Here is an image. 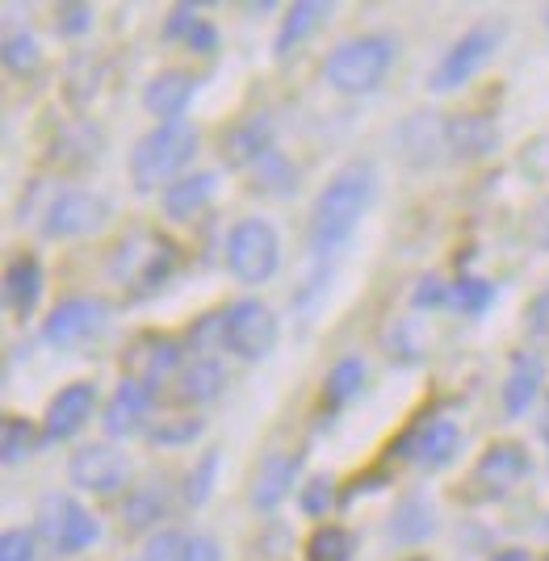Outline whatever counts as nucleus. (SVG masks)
Masks as SVG:
<instances>
[{"label": "nucleus", "mask_w": 549, "mask_h": 561, "mask_svg": "<svg viewBox=\"0 0 549 561\" xmlns=\"http://www.w3.org/2000/svg\"><path fill=\"white\" fill-rule=\"evenodd\" d=\"M369 197H374V172L365 164H348L323 185L311 210V248L319 256L348 243V234L357 231V222L369 210Z\"/></svg>", "instance_id": "f257e3e1"}, {"label": "nucleus", "mask_w": 549, "mask_h": 561, "mask_svg": "<svg viewBox=\"0 0 549 561\" xmlns=\"http://www.w3.org/2000/svg\"><path fill=\"white\" fill-rule=\"evenodd\" d=\"M197 156V130L185 122H160L156 130H147L130 151V181L139 193H151L160 185H172L176 172Z\"/></svg>", "instance_id": "f03ea898"}, {"label": "nucleus", "mask_w": 549, "mask_h": 561, "mask_svg": "<svg viewBox=\"0 0 549 561\" xmlns=\"http://www.w3.org/2000/svg\"><path fill=\"white\" fill-rule=\"evenodd\" d=\"M181 252L176 243L156 231H135L118 243V252L110 260V277L122 289H130L135 298H151L156 289H164V280L176 273Z\"/></svg>", "instance_id": "7ed1b4c3"}, {"label": "nucleus", "mask_w": 549, "mask_h": 561, "mask_svg": "<svg viewBox=\"0 0 549 561\" xmlns=\"http://www.w3.org/2000/svg\"><path fill=\"white\" fill-rule=\"evenodd\" d=\"M390 64H394V38H386V34H365V38L340 43V47L328 55L323 80L332 84L335 93L365 96L382 84Z\"/></svg>", "instance_id": "20e7f679"}, {"label": "nucleus", "mask_w": 549, "mask_h": 561, "mask_svg": "<svg viewBox=\"0 0 549 561\" xmlns=\"http://www.w3.org/2000/svg\"><path fill=\"white\" fill-rule=\"evenodd\" d=\"M282 264V239L264 218H243L231 239H227V268L236 273L243 285H264L273 280Z\"/></svg>", "instance_id": "39448f33"}, {"label": "nucleus", "mask_w": 549, "mask_h": 561, "mask_svg": "<svg viewBox=\"0 0 549 561\" xmlns=\"http://www.w3.org/2000/svg\"><path fill=\"white\" fill-rule=\"evenodd\" d=\"M222 344L236 352L239 360H264L277 348V314L256 298H243L231 310H222Z\"/></svg>", "instance_id": "423d86ee"}, {"label": "nucleus", "mask_w": 549, "mask_h": 561, "mask_svg": "<svg viewBox=\"0 0 549 561\" xmlns=\"http://www.w3.org/2000/svg\"><path fill=\"white\" fill-rule=\"evenodd\" d=\"M500 30H491V25H482V30H470L457 47H449V55L436 64V71L428 76V89L432 93H454L461 89L466 80H474L478 71L491 64V55L500 50Z\"/></svg>", "instance_id": "0eeeda50"}, {"label": "nucleus", "mask_w": 549, "mask_h": 561, "mask_svg": "<svg viewBox=\"0 0 549 561\" xmlns=\"http://www.w3.org/2000/svg\"><path fill=\"white\" fill-rule=\"evenodd\" d=\"M105 218H110V202L105 197H96L89 188H59L50 197L43 227H47L50 239H76V234L101 231Z\"/></svg>", "instance_id": "6e6552de"}, {"label": "nucleus", "mask_w": 549, "mask_h": 561, "mask_svg": "<svg viewBox=\"0 0 549 561\" xmlns=\"http://www.w3.org/2000/svg\"><path fill=\"white\" fill-rule=\"evenodd\" d=\"M43 537L50 540L55 553H84L101 537V524L68 494H47L43 499Z\"/></svg>", "instance_id": "1a4fd4ad"}, {"label": "nucleus", "mask_w": 549, "mask_h": 561, "mask_svg": "<svg viewBox=\"0 0 549 561\" xmlns=\"http://www.w3.org/2000/svg\"><path fill=\"white\" fill-rule=\"evenodd\" d=\"M68 478H72L80 491L114 494L130 482V457L114 445H84L72 453Z\"/></svg>", "instance_id": "9d476101"}, {"label": "nucleus", "mask_w": 549, "mask_h": 561, "mask_svg": "<svg viewBox=\"0 0 549 561\" xmlns=\"http://www.w3.org/2000/svg\"><path fill=\"white\" fill-rule=\"evenodd\" d=\"M105 319H110L105 302H96V298H68V302H59L47 314L43 335L55 348H76V344H84L89 335L105 328Z\"/></svg>", "instance_id": "9b49d317"}, {"label": "nucleus", "mask_w": 549, "mask_h": 561, "mask_svg": "<svg viewBox=\"0 0 549 561\" xmlns=\"http://www.w3.org/2000/svg\"><path fill=\"white\" fill-rule=\"evenodd\" d=\"M457 445H461V432L457 423L449 420H424L415 432H407L403 440L394 445V457L403 461H415L420 469H445L457 457Z\"/></svg>", "instance_id": "f8f14e48"}, {"label": "nucleus", "mask_w": 549, "mask_h": 561, "mask_svg": "<svg viewBox=\"0 0 549 561\" xmlns=\"http://www.w3.org/2000/svg\"><path fill=\"white\" fill-rule=\"evenodd\" d=\"M96 411V386L93 381H76L64 386L59 394L50 398L47 420H43V440L59 445V440H72L76 432L89 423V415Z\"/></svg>", "instance_id": "ddd939ff"}, {"label": "nucleus", "mask_w": 549, "mask_h": 561, "mask_svg": "<svg viewBox=\"0 0 549 561\" xmlns=\"http://www.w3.org/2000/svg\"><path fill=\"white\" fill-rule=\"evenodd\" d=\"M528 469H533V461H528L525 448L512 445V440H500V445H491L478 457L474 482L482 494H507L525 482Z\"/></svg>", "instance_id": "4468645a"}, {"label": "nucleus", "mask_w": 549, "mask_h": 561, "mask_svg": "<svg viewBox=\"0 0 549 561\" xmlns=\"http://www.w3.org/2000/svg\"><path fill=\"white\" fill-rule=\"evenodd\" d=\"M176 369H181V344L172 335H144V340H135V348L126 352V377L144 381L151 390Z\"/></svg>", "instance_id": "2eb2a0df"}, {"label": "nucleus", "mask_w": 549, "mask_h": 561, "mask_svg": "<svg viewBox=\"0 0 549 561\" xmlns=\"http://www.w3.org/2000/svg\"><path fill=\"white\" fill-rule=\"evenodd\" d=\"M151 394H156L151 386L135 381V377H122L114 398L105 402V415H101L105 432L110 436H135V432H144L147 411H151Z\"/></svg>", "instance_id": "dca6fc26"}, {"label": "nucleus", "mask_w": 549, "mask_h": 561, "mask_svg": "<svg viewBox=\"0 0 549 561\" xmlns=\"http://www.w3.org/2000/svg\"><path fill=\"white\" fill-rule=\"evenodd\" d=\"M445 147L457 160H487L500 147V126L491 114H457L445 122Z\"/></svg>", "instance_id": "f3484780"}, {"label": "nucleus", "mask_w": 549, "mask_h": 561, "mask_svg": "<svg viewBox=\"0 0 549 561\" xmlns=\"http://www.w3.org/2000/svg\"><path fill=\"white\" fill-rule=\"evenodd\" d=\"M193 93H197V80L190 71H160L144 89V110L151 117H160V122H181Z\"/></svg>", "instance_id": "a211bd4d"}, {"label": "nucleus", "mask_w": 549, "mask_h": 561, "mask_svg": "<svg viewBox=\"0 0 549 561\" xmlns=\"http://www.w3.org/2000/svg\"><path fill=\"white\" fill-rule=\"evenodd\" d=\"M298 466H302V457H294V453H268L256 469V482H252V507L256 512H273L289 491H294V478H298Z\"/></svg>", "instance_id": "6ab92c4d"}, {"label": "nucleus", "mask_w": 549, "mask_h": 561, "mask_svg": "<svg viewBox=\"0 0 549 561\" xmlns=\"http://www.w3.org/2000/svg\"><path fill=\"white\" fill-rule=\"evenodd\" d=\"M4 302L18 319H30L38 310V302H43V264H38V256H30V252L13 256L9 273H4Z\"/></svg>", "instance_id": "aec40b11"}, {"label": "nucleus", "mask_w": 549, "mask_h": 561, "mask_svg": "<svg viewBox=\"0 0 549 561\" xmlns=\"http://www.w3.org/2000/svg\"><path fill=\"white\" fill-rule=\"evenodd\" d=\"M541 381H546V360L533 356V352H521L512 360L507 381H503V411H507V420L525 415L528 407H533V398L541 394Z\"/></svg>", "instance_id": "412c9836"}, {"label": "nucleus", "mask_w": 549, "mask_h": 561, "mask_svg": "<svg viewBox=\"0 0 549 561\" xmlns=\"http://www.w3.org/2000/svg\"><path fill=\"white\" fill-rule=\"evenodd\" d=\"M273 151V122L264 114L239 122L227 135V164L231 168H256Z\"/></svg>", "instance_id": "4be33fe9"}, {"label": "nucleus", "mask_w": 549, "mask_h": 561, "mask_svg": "<svg viewBox=\"0 0 549 561\" xmlns=\"http://www.w3.org/2000/svg\"><path fill=\"white\" fill-rule=\"evenodd\" d=\"M218 176L215 172H193V176H181L164 188V214L176 218V222H190L193 214H202L215 197Z\"/></svg>", "instance_id": "5701e85b"}, {"label": "nucleus", "mask_w": 549, "mask_h": 561, "mask_svg": "<svg viewBox=\"0 0 549 561\" xmlns=\"http://www.w3.org/2000/svg\"><path fill=\"white\" fill-rule=\"evenodd\" d=\"M328 13H332V4H323V0H302V4H294L286 13V22L277 30V55L286 59L289 50L298 47V43H307L319 25L328 22Z\"/></svg>", "instance_id": "b1692460"}, {"label": "nucleus", "mask_w": 549, "mask_h": 561, "mask_svg": "<svg viewBox=\"0 0 549 561\" xmlns=\"http://www.w3.org/2000/svg\"><path fill=\"white\" fill-rule=\"evenodd\" d=\"M164 515H168V491L160 482H144L139 491H130V499H126L122 524H126L130 533H144L151 524H160Z\"/></svg>", "instance_id": "393cba45"}, {"label": "nucleus", "mask_w": 549, "mask_h": 561, "mask_svg": "<svg viewBox=\"0 0 549 561\" xmlns=\"http://www.w3.org/2000/svg\"><path fill=\"white\" fill-rule=\"evenodd\" d=\"M222 386H227V374H222V365L218 360H197L190 365L185 374H181V398L185 402H210V398L222 394Z\"/></svg>", "instance_id": "a878e982"}, {"label": "nucleus", "mask_w": 549, "mask_h": 561, "mask_svg": "<svg viewBox=\"0 0 549 561\" xmlns=\"http://www.w3.org/2000/svg\"><path fill=\"white\" fill-rule=\"evenodd\" d=\"M361 390H365V360L348 356V360H340L332 374H328L323 398H328L332 407H344V402H353V398H357Z\"/></svg>", "instance_id": "bb28decb"}, {"label": "nucleus", "mask_w": 549, "mask_h": 561, "mask_svg": "<svg viewBox=\"0 0 549 561\" xmlns=\"http://www.w3.org/2000/svg\"><path fill=\"white\" fill-rule=\"evenodd\" d=\"M38 445H43V436H38V427L30 420H18V415L4 420V427H0V448H4V461L9 466H18L30 453H38Z\"/></svg>", "instance_id": "cd10ccee"}, {"label": "nucleus", "mask_w": 549, "mask_h": 561, "mask_svg": "<svg viewBox=\"0 0 549 561\" xmlns=\"http://www.w3.org/2000/svg\"><path fill=\"white\" fill-rule=\"evenodd\" d=\"M307 561H353V533L348 528H319L311 540H307Z\"/></svg>", "instance_id": "c85d7f7f"}, {"label": "nucleus", "mask_w": 549, "mask_h": 561, "mask_svg": "<svg viewBox=\"0 0 549 561\" xmlns=\"http://www.w3.org/2000/svg\"><path fill=\"white\" fill-rule=\"evenodd\" d=\"M495 302V285L482 277H466L454 285V306L461 310V314H470V319H478V314H487V306Z\"/></svg>", "instance_id": "c756f323"}, {"label": "nucleus", "mask_w": 549, "mask_h": 561, "mask_svg": "<svg viewBox=\"0 0 549 561\" xmlns=\"http://www.w3.org/2000/svg\"><path fill=\"white\" fill-rule=\"evenodd\" d=\"M432 533V515L424 507V499H407L403 507H399V519L390 524V537L399 540H420Z\"/></svg>", "instance_id": "7c9ffc66"}, {"label": "nucleus", "mask_w": 549, "mask_h": 561, "mask_svg": "<svg viewBox=\"0 0 549 561\" xmlns=\"http://www.w3.org/2000/svg\"><path fill=\"white\" fill-rule=\"evenodd\" d=\"M256 176H261L256 188H268V193H289V188H294V168H289V160L277 147L256 164Z\"/></svg>", "instance_id": "2f4dec72"}, {"label": "nucleus", "mask_w": 549, "mask_h": 561, "mask_svg": "<svg viewBox=\"0 0 549 561\" xmlns=\"http://www.w3.org/2000/svg\"><path fill=\"white\" fill-rule=\"evenodd\" d=\"M215 473H218V448H210V453L202 457V466L190 469V482H185V503H190V507H202V503L210 499Z\"/></svg>", "instance_id": "473e14b6"}, {"label": "nucleus", "mask_w": 549, "mask_h": 561, "mask_svg": "<svg viewBox=\"0 0 549 561\" xmlns=\"http://www.w3.org/2000/svg\"><path fill=\"white\" fill-rule=\"evenodd\" d=\"M38 59H43V50H38V38H34V34H9V38H4V64L13 71L38 68Z\"/></svg>", "instance_id": "72a5a7b5"}, {"label": "nucleus", "mask_w": 549, "mask_h": 561, "mask_svg": "<svg viewBox=\"0 0 549 561\" xmlns=\"http://www.w3.org/2000/svg\"><path fill=\"white\" fill-rule=\"evenodd\" d=\"M197 432H202V420H193V415H168L151 432V445H185V440H197Z\"/></svg>", "instance_id": "f704fd0d"}, {"label": "nucleus", "mask_w": 549, "mask_h": 561, "mask_svg": "<svg viewBox=\"0 0 549 561\" xmlns=\"http://www.w3.org/2000/svg\"><path fill=\"white\" fill-rule=\"evenodd\" d=\"M34 553H38V540L30 528H9L0 537V561H34Z\"/></svg>", "instance_id": "c9c22d12"}, {"label": "nucleus", "mask_w": 549, "mask_h": 561, "mask_svg": "<svg viewBox=\"0 0 549 561\" xmlns=\"http://www.w3.org/2000/svg\"><path fill=\"white\" fill-rule=\"evenodd\" d=\"M332 499H335L332 478H311V482L302 486V494H298V503H302V512L307 515H323L328 507H332Z\"/></svg>", "instance_id": "e433bc0d"}, {"label": "nucleus", "mask_w": 549, "mask_h": 561, "mask_svg": "<svg viewBox=\"0 0 549 561\" xmlns=\"http://www.w3.org/2000/svg\"><path fill=\"white\" fill-rule=\"evenodd\" d=\"M197 25H202V9L197 4H176L172 18L164 22V38H190Z\"/></svg>", "instance_id": "4c0bfd02"}, {"label": "nucleus", "mask_w": 549, "mask_h": 561, "mask_svg": "<svg viewBox=\"0 0 549 561\" xmlns=\"http://www.w3.org/2000/svg\"><path fill=\"white\" fill-rule=\"evenodd\" d=\"M185 540L181 533H160V537H151L147 545V561H181L185 558Z\"/></svg>", "instance_id": "58836bf2"}, {"label": "nucleus", "mask_w": 549, "mask_h": 561, "mask_svg": "<svg viewBox=\"0 0 549 561\" xmlns=\"http://www.w3.org/2000/svg\"><path fill=\"white\" fill-rule=\"evenodd\" d=\"M411 302L420 306V310H428V306H449V302H454V289H449L445 280L424 277V280H420V289H415V298H411Z\"/></svg>", "instance_id": "ea45409f"}, {"label": "nucleus", "mask_w": 549, "mask_h": 561, "mask_svg": "<svg viewBox=\"0 0 549 561\" xmlns=\"http://www.w3.org/2000/svg\"><path fill=\"white\" fill-rule=\"evenodd\" d=\"M93 25V9L89 4H64L59 9V34H84Z\"/></svg>", "instance_id": "a19ab883"}, {"label": "nucleus", "mask_w": 549, "mask_h": 561, "mask_svg": "<svg viewBox=\"0 0 549 561\" xmlns=\"http://www.w3.org/2000/svg\"><path fill=\"white\" fill-rule=\"evenodd\" d=\"M181 561H222V549H218L215 537H190L185 540V558Z\"/></svg>", "instance_id": "79ce46f5"}, {"label": "nucleus", "mask_w": 549, "mask_h": 561, "mask_svg": "<svg viewBox=\"0 0 549 561\" xmlns=\"http://www.w3.org/2000/svg\"><path fill=\"white\" fill-rule=\"evenodd\" d=\"M185 43H190V50H197V55H215V50H218V30L210 22H202L190 38H185Z\"/></svg>", "instance_id": "37998d69"}, {"label": "nucleus", "mask_w": 549, "mask_h": 561, "mask_svg": "<svg viewBox=\"0 0 549 561\" xmlns=\"http://www.w3.org/2000/svg\"><path fill=\"white\" fill-rule=\"evenodd\" d=\"M528 331L533 335H549V289L528 306Z\"/></svg>", "instance_id": "c03bdc74"}, {"label": "nucleus", "mask_w": 549, "mask_h": 561, "mask_svg": "<svg viewBox=\"0 0 549 561\" xmlns=\"http://www.w3.org/2000/svg\"><path fill=\"white\" fill-rule=\"evenodd\" d=\"M533 239H537V243L549 252V202L537 210V218H533Z\"/></svg>", "instance_id": "a18cd8bd"}, {"label": "nucleus", "mask_w": 549, "mask_h": 561, "mask_svg": "<svg viewBox=\"0 0 549 561\" xmlns=\"http://www.w3.org/2000/svg\"><path fill=\"white\" fill-rule=\"evenodd\" d=\"M491 561H528V558L521 553V549H503V553H495Z\"/></svg>", "instance_id": "49530a36"}, {"label": "nucleus", "mask_w": 549, "mask_h": 561, "mask_svg": "<svg viewBox=\"0 0 549 561\" xmlns=\"http://www.w3.org/2000/svg\"><path fill=\"white\" fill-rule=\"evenodd\" d=\"M541 436L549 440V407H546V415H541Z\"/></svg>", "instance_id": "de8ad7c7"}, {"label": "nucleus", "mask_w": 549, "mask_h": 561, "mask_svg": "<svg viewBox=\"0 0 549 561\" xmlns=\"http://www.w3.org/2000/svg\"><path fill=\"white\" fill-rule=\"evenodd\" d=\"M546 533H549V519H546Z\"/></svg>", "instance_id": "09e8293b"}, {"label": "nucleus", "mask_w": 549, "mask_h": 561, "mask_svg": "<svg viewBox=\"0 0 549 561\" xmlns=\"http://www.w3.org/2000/svg\"><path fill=\"white\" fill-rule=\"evenodd\" d=\"M415 561H420V558H415Z\"/></svg>", "instance_id": "8fccbe9b"}]
</instances>
